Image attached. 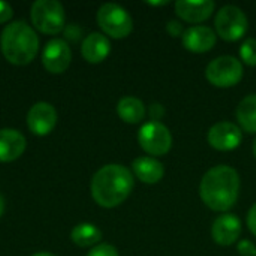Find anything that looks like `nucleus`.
Returning <instances> with one entry per match:
<instances>
[{"mask_svg": "<svg viewBox=\"0 0 256 256\" xmlns=\"http://www.w3.org/2000/svg\"><path fill=\"white\" fill-rule=\"evenodd\" d=\"M134 176L123 165H105L92 180V196L104 208H116L123 204L134 190Z\"/></svg>", "mask_w": 256, "mask_h": 256, "instance_id": "2", "label": "nucleus"}, {"mask_svg": "<svg viewBox=\"0 0 256 256\" xmlns=\"http://www.w3.org/2000/svg\"><path fill=\"white\" fill-rule=\"evenodd\" d=\"M32 22L44 34H58L64 28L66 14L62 3L56 0H38L30 10Z\"/></svg>", "mask_w": 256, "mask_h": 256, "instance_id": "4", "label": "nucleus"}, {"mask_svg": "<svg viewBox=\"0 0 256 256\" xmlns=\"http://www.w3.org/2000/svg\"><path fill=\"white\" fill-rule=\"evenodd\" d=\"M98 24L105 34L114 39L128 38L134 30V20L129 12L116 3H106L98 10Z\"/></svg>", "mask_w": 256, "mask_h": 256, "instance_id": "5", "label": "nucleus"}, {"mask_svg": "<svg viewBox=\"0 0 256 256\" xmlns=\"http://www.w3.org/2000/svg\"><path fill=\"white\" fill-rule=\"evenodd\" d=\"M138 142L147 154L165 156L172 148V135L160 122H148L140 129Z\"/></svg>", "mask_w": 256, "mask_h": 256, "instance_id": "8", "label": "nucleus"}, {"mask_svg": "<svg viewBox=\"0 0 256 256\" xmlns=\"http://www.w3.org/2000/svg\"><path fill=\"white\" fill-rule=\"evenodd\" d=\"M240 194V176L228 165H219L206 172L201 180L200 195L202 202L213 212L231 210Z\"/></svg>", "mask_w": 256, "mask_h": 256, "instance_id": "1", "label": "nucleus"}, {"mask_svg": "<svg viewBox=\"0 0 256 256\" xmlns=\"http://www.w3.org/2000/svg\"><path fill=\"white\" fill-rule=\"evenodd\" d=\"M214 26H216L218 34L224 40L236 42V40H240L246 34L249 22H248L246 14L238 6L228 4V6H224L218 12Z\"/></svg>", "mask_w": 256, "mask_h": 256, "instance_id": "7", "label": "nucleus"}, {"mask_svg": "<svg viewBox=\"0 0 256 256\" xmlns=\"http://www.w3.org/2000/svg\"><path fill=\"white\" fill-rule=\"evenodd\" d=\"M242 220L236 214H224L219 216L213 226H212V236L213 240L219 246H232L242 236Z\"/></svg>", "mask_w": 256, "mask_h": 256, "instance_id": "13", "label": "nucleus"}, {"mask_svg": "<svg viewBox=\"0 0 256 256\" xmlns=\"http://www.w3.org/2000/svg\"><path fill=\"white\" fill-rule=\"evenodd\" d=\"M240 56H242V60L250 66V68H255L256 66V39L250 38V39H246L244 44L242 45L240 48Z\"/></svg>", "mask_w": 256, "mask_h": 256, "instance_id": "21", "label": "nucleus"}, {"mask_svg": "<svg viewBox=\"0 0 256 256\" xmlns=\"http://www.w3.org/2000/svg\"><path fill=\"white\" fill-rule=\"evenodd\" d=\"M70 240L80 248H92L102 240V232L92 224H80L72 230Z\"/></svg>", "mask_w": 256, "mask_h": 256, "instance_id": "19", "label": "nucleus"}, {"mask_svg": "<svg viewBox=\"0 0 256 256\" xmlns=\"http://www.w3.org/2000/svg\"><path fill=\"white\" fill-rule=\"evenodd\" d=\"M170 2H147V4H153V6H164V4H168Z\"/></svg>", "mask_w": 256, "mask_h": 256, "instance_id": "29", "label": "nucleus"}, {"mask_svg": "<svg viewBox=\"0 0 256 256\" xmlns=\"http://www.w3.org/2000/svg\"><path fill=\"white\" fill-rule=\"evenodd\" d=\"M117 112H118V117L124 123L138 124L144 120L147 111H146V105L142 104V100H140L134 96H126L118 102Z\"/></svg>", "mask_w": 256, "mask_h": 256, "instance_id": "18", "label": "nucleus"}, {"mask_svg": "<svg viewBox=\"0 0 256 256\" xmlns=\"http://www.w3.org/2000/svg\"><path fill=\"white\" fill-rule=\"evenodd\" d=\"M3 213H4V198L3 195H0V218L3 216Z\"/></svg>", "mask_w": 256, "mask_h": 256, "instance_id": "28", "label": "nucleus"}, {"mask_svg": "<svg viewBox=\"0 0 256 256\" xmlns=\"http://www.w3.org/2000/svg\"><path fill=\"white\" fill-rule=\"evenodd\" d=\"M254 156H255V159H256V140L254 141Z\"/></svg>", "mask_w": 256, "mask_h": 256, "instance_id": "31", "label": "nucleus"}, {"mask_svg": "<svg viewBox=\"0 0 256 256\" xmlns=\"http://www.w3.org/2000/svg\"><path fill=\"white\" fill-rule=\"evenodd\" d=\"M132 170H134V174L136 176V178L146 184L159 183L165 174L164 165L159 160H156L154 158H148V156L135 159L132 164Z\"/></svg>", "mask_w": 256, "mask_h": 256, "instance_id": "17", "label": "nucleus"}, {"mask_svg": "<svg viewBox=\"0 0 256 256\" xmlns=\"http://www.w3.org/2000/svg\"><path fill=\"white\" fill-rule=\"evenodd\" d=\"M14 15V9L10 4L4 3V2H0V24H4L8 22Z\"/></svg>", "mask_w": 256, "mask_h": 256, "instance_id": "25", "label": "nucleus"}, {"mask_svg": "<svg viewBox=\"0 0 256 256\" xmlns=\"http://www.w3.org/2000/svg\"><path fill=\"white\" fill-rule=\"evenodd\" d=\"M33 256H56V255H52V254H50V252H39V254H34Z\"/></svg>", "mask_w": 256, "mask_h": 256, "instance_id": "30", "label": "nucleus"}, {"mask_svg": "<svg viewBox=\"0 0 256 256\" xmlns=\"http://www.w3.org/2000/svg\"><path fill=\"white\" fill-rule=\"evenodd\" d=\"M238 254L242 256H256V246L249 240H243L238 243Z\"/></svg>", "mask_w": 256, "mask_h": 256, "instance_id": "24", "label": "nucleus"}, {"mask_svg": "<svg viewBox=\"0 0 256 256\" xmlns=\"http://www.w3.org/2000/svg\"><path fill=\"white\" fill-rule=\"evenodd\" d=\"M72 51L66 40L52 39L50 40L42 52V64L50 74H63L70 66Z\"/></svg>", "mask_w": 256, "mask_h": 256, "instance_id": "9", "label": "nucleus"}, {"mask_svg": "<svg viewBox=\"0 0 256 256\" xmlns=\"http://www.w3.org/2000/svg\"><path fill=\"white\" fill-rule=\"evenodd\" d=\"M110 52H111L110 39L102 33H90L84 39L81 46L82 57L92 64L102 63L110 56Z\"/></svg>", "mask_w": 256, "mask_h": 256, "instance_id": "16", "label": "nucleus"}, {"mask_svg": "<svg viewBox=\"0 0 256 256\" xmlns=\"http://www.w3.org/2000/svg\"><path fill=\"white\" fill-rule=\"evenodd\" d=\"M237 120L249 134H256V94L244 98L237 108Z\"/></svg>", "mask_w": 256, "mask_h": 256, "instance_id": "20", "label": "nucleus"}, {"mask_svg": "<svg viewBox=\"0 0 256 256\" xmlns=\"http://www.w3.org/2000/svg\"><path fill=\"white\" fill-rule=\"evenodd\" d=\"M208 144L219 150V152H231L236 150L243 140V132L242 129L230 122H220L216 123L207 135Z\"/></svg>", "mask_w": 256, "mask_h": 256, "instance_id": "10", "label": "nucleus"}, {"mask_svg": "<svg viewBox=\"0 0 256 256\" xmlns=\"http://www.w3.org/2000/svg\"><path fill=\"white\" fill-rule=\"evenodd\" d=\"M27 141L21 132L16 129H2L0 130V162H14L22 156L26 152Z\"/></svg>", "mask_w": 256, "mask_h": 256, "instance_id": "15", "label": "nucleus"}, {"mask_svg": "<svg viewBox=\"0 0 256 256\" xmlns=\"http://www.w3.org/2000/svg\"><path fill=\"white\" fill-rule=\"evenodd\" d=\"M166 32L170 33V36L178 38V36H183L184 34V27H183V24L180 21L172 20V21H170L166 24Z\"/></svg>", "mask_w": 256, "mask_h": 256, "instance_id": "23", "label": "nucleus"}, {"mask_svg": "<svg viewBox=\"0 0 256 256\" xmlns=\"http://www.w3.org/2000/svg\"><path fill=\"white\" fill-rule=\"evenodd\" d=\"M87 256H120L117 249L111 244H99L94 249H92Z\"/></svg>", "mask_w": 256, "mask_h": 256, "instance_id": "22", "label": "nucleus"}, {"mask_svg": "<svg viewBox=\"0 0 256 256\" xmlns=\"http://www.w3.org/2000/svg\"><path fill=\"white\" fill-rule=\"evenodd\" d=\"M214 8L216 4L212 0H201V2L178 0L176 3V14L186 22L198 24L208 20L214 12Z\"/></svg>", "mask_w": 256, "mask_h": 256, "instance_id": "14", "label": "nucleus"}, {"mask_svg": "<svg viewBox=\"0 0 256 256\" xmlns=\"http://www.w3.org/2000/svg\"><path fill=\"white\" fill-rule=\"evenodd\" d=\"M164 116H165V110H164L162 105H159V104L152 105V108H150V117H152L153 122H159Z\"/></svg>", "mask_w": 256, "mask_h": 256, "instance_id": "26", "label": "nucleus"}, {"mask_svg": "<svg viewBox=\"0 0 256 256\" xmlns=\"http://www.w3.org/2000/svg\"><path fill=\"white\" fill-rule=\"evenodd\" d=\"M248 226H249L250 232L256 237V204L250 208V212L248 214Z\"/></svg>", "mask_w": 256, "mask_h": 256, "instance_id": "27", "label": "nucleus"}, {"mask_svg": "<svg viewBox=\"0 0 256 256\" xmlns=\"http://www.w3.org/2000/svg\"><path fill=\"white\" fill-rule=\"evenodd\" d=\"M244 70L240 60L231 56L214 58L206 69V76L210 84L219 88H230L243 80Z\"/></svg>", "mask_w": 256, "mask_h": 256, "instance_id": "6", "label": "nucleus"}, {"mask_svg": "<svg viewBox=\"0 0 256 256\" xmlns=\"http://www.w3.org/2000/svg\"><path fill=\"white\" fill-rule=\"evenodd\" d=\"M57 111L51 104H34L27 114V124L32 134L38 136L50 135L57 124Z\"/></svg>", "mask_w": 256, "mask_h": 256, "instance_id": "11", "label": "nucleus"}, {"mask_svg": "<svg viewBox=\"0 0 256 256\" xmlns=\"http://www.w3.org/2000/svg\"><path fill=\"white\" fill-rule=\"evenodd\" d=\"M183 46L195 54H204L214 48L218 34L213 28L206 26H194L188 30H184V34L182 36Z\"/></svg>", "mask_w": 256, "mask_h": 256, "instance_id": "12", "label": "nucleus"}, {"mask_svg": "<svg viewBox=\"0 0 256 256\" xmlns=\"http://www.w3.org/2000/svg\"><path fill=\"white\" fill-rule=\"evenodd\" d=\"M0 46L4 58L15 66L32 63L39 50L36 32L24 21L8 24L0 38Z\"/></svg>", "mask_w": 256, "mask_h": 256, "instance_id": "3", "label": "nucleus"}]
</instances>
